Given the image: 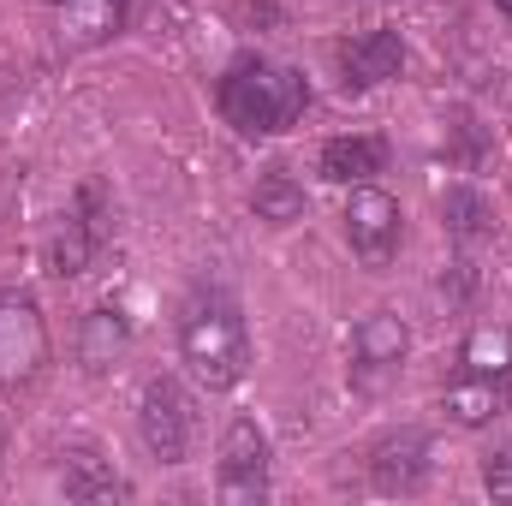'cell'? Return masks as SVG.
<instances>
[{"label": "cell", "instance_id": "cell-21", "mask_svg": "<svg viewBox=\"0 0 512 506\" xmlns=\"http://www.w3.org/2000/svg\"><path fill=\"white\" fill-rule=\"evenodd\" d=\"M471 286H477L471 262H453V268L441 274V298H447V304H465V298H471Z\"/></svg>", "mask_w": 512, "mask_h": 506}, {"label": "cell", "instance_id": "cell-20", "mask_svg": "<svg viewBox=\"0 0 512 506\" xmlns=\"http://www.w3.org/2000/svg\"><path fill=\"white\" fill-rule=\"evenodd\" d=\"M483 489L495 501H512V441H501L489 459H483Z\"/></svg>", "mask_w": 512, "mask_h": 506}, {"label": "cell", "instance_id": "cell-4", "mask_svg": "<svg viewBox=\"0 0 512 506\" xmlns=\"http://www.w3.org/2000/svg\"><path fill=\"white\" fill-rule=\"evenodd\" d=\"M108 245V191L96 185V179H84L78 191H72V209L60 215V227H54V245H48V268L60 274V280H72V274H84L96 251Z\"/></svg>", "mask_w": 512, "mask_h": 506}, {"label": "cell", "instance_id": "cell-1", "mask_svg": "<svg viewBox=\"0 0 512 506\" xmlns=\"http://www.w3.org/2000/svg\"><path fill=\"white\" fill-rule=\"evenodd\" d=\"M215 108L239 137H280L304 120L310 84H304V72H292L268 54H239L215 84Z\"/></svg>", "mask_w": 512, "mask_h": 506}, {"label": "cell", "instance_id": "cell-11", "mask_svg": "<svg viewBox=\"0 0 512 506\" xmlns=\"http://www.w3.org/2000/svg\"><path fill=\"white\" fill-rule=\"evenodd\" d=\"M48 12L60 18V42L66 48H102L126 30L131 0H48Z\"/></svg>", "mask_w": 512, "mask_h": 506}, {"label": "cell", "instance_id": "cell-3", "mask_svg": "<svg viewBox=\"0 0 512 506\" xmlns=\"http://www.w3.org/2000/svg\"><path fill=\"white\" fill-rule=\"evenodd\" d=\"M411 358V328L393 316V310H370L358 328H352V364H346V381L358 393H387L399 370Z\"/></svg>", "mask_w": 512, "mask_h": 506}, {"label": "cell", "instance_id": "cell-16", "mask_svg": "<svg viewBox=\"0 0 512 506\" xmlns=\"http://www.w3.org/2000/svg\"><path fill=\"white\" fill-rule=\"evenodd\" d=\"M60 489H66V501H120V495H126L120 471H114L102 453H90V447L66 453V465H60Z\"/></svg>", "mask_w": 512, "mask_h": 506}, {"label": "cell", "instance_id": "cell-6", "mask_svg": "<svg viewBox=\"0 0 512 506\" xmlns=\"http://www.w3.org/2000/svg\"><path fill=\"white\" fill-rule=\"evenodd\" d=\"M48 364V322L30 292H0V387H18Z\"/></svg>", "mask_w": 512, "mask_h": 506}, {"label": "cell", "instance_id": "cell-22", "mask_svg": "<svg viewBox=\"0 0 512 506\" xmlns=\"http://www.w3.org/2000/svg\"><path fill=\"white\" fill-rule=\"evenodd\" d=\"M495 6H501V12H507V18H512V0H495Z\"/></svg>", "mask_w": 512, "mask_h": 506}, {"label": "cell", "instance_id": "cell-10", "mask_svg": "<svg viewBox=\"0 0 512 506\" xmlns=\"http://www.w3.org/2000/svg\"><path fill=\"white\" fill-rule=\"evenodd\" d=\"M429 453H435V447H429L423 429H399V435H387L382 447H376V459H370V483H376L382 495H417V489L429 483V471H435Z\"/></svg>", "mask_w": 512, "mask_h": 506}, {"label": "cell", "instance_id": "cell-7", "mask_svg": "<svg viewBox=\"0 0 512 506\" xmlns=\"http://www.w3.org/2000/svg\"><path fill=\"white\" fill-rule=\"evenodd\" d=\"M399 239H405V209H399V197H387L376 191L370 179L352 191V203H346V245L358 251V262H370V268H387L393 256H399Z\"/></svg>", "mask_w": 512, "mask_h": 506}, {"label": "cell", "instance_id": "cell-13", "mask_svg": "<svg viewBox=\"0 0 512 506\" xmlns=\"http://www.w3.org/2000/svg\"><path fill=\"white\" fill-rule=\"evenodd\" d=\"M131 346V322L120 304H96L90 316H84V334H78V364L90 370V376H108L120 358H126Z\"/></svg>", "mask_w": 512, "mask_h": 506}, {"label": "cell", "instance_id": "cell-17", "mask_svg": "<svg viewBox=\"0 0 512 506\" xmlns=\"http://www.w3.org/2000/svg\"><path fill=\"white\" fill-rule=\"evenodd\" d=\"M251 209H256V221H268V227H298L304 209H310V197H304V185H298L286 167H274V173L256 179Z\"/></svg>", "mask_w": 512, "mask_h": 506}, {"label": "cell", "instance_id": "cell-5", "mask_svg": "<svg viewBox=\"0 0 512 506\" xmlns=\"http://www.w3.org/2000/svg\"><path fill=\"white\" fill-rule=\"evenodd\" d=\"M137 429H143V447L161 459V465H185L191 459V399L173 376H149L143 381V405H137Z\"/></svg>", "mask_w": 512, "mask_h": 506}, {"label": "cell", "instance_id": "cell-23", "mask_svg": "<svg viewBox=\"0 0 512 506\" xmlns=\"http://www.w3.org/2000/svg\"><path fill=\"white\" fill-rule=\"evenodd\" d=\"M0 441H6V423H0Z\"/></svg>", "mask_w": 512, "mask_h": 506}, {"label": "cell", "instance_id": "cell-12", "mask_svg": "<svg viewBox=\"0 0 512 506\" xmlns=\"http://www.w3.org/2000/svg\"><path fill=\"white\" fill-rule=\"evenodd\" d=\"M507 405H512V376H459L441 393V411H447L459 429H483V423H495Z\"/></svg>", "mask_w": 512, "mask_h": 506}, {"label": "cell", "instance_id": "cell-15", "mask_svg": "<svg viewBox=\"0 0 512 506\" xmlns=\"http://www.w3.org/2000/svg\"><path fill=\"white\" fill-rule=\"evenodd\" d=\"M441 227H447L453 245H483V239L495 233V203H489L477 185H453V191L441 197Z\"/></svg>", "mask_w": 512, "mask_h": 506}, {"label": "cell", "instance_id": "cell-14", "mask_svg": "<svg viewBox=\"0 0 512 506\" xmlns=\"http://www.w3.org/2000/svg\"><path fill=\"white\" fill-rule=\"evenodd\" d=\"M382 167H387V137H376V131H352V137L322 143V179H334V185H364Z\"/></svg>", "mask_w": 512, "mask_h": 506}, {"label": "cell", "instance_id": "cell-8", "mask_svg": "<svg viewBox=\"0 0 512 506\" xmlns=\"http://www.w3.org/2000/svg\"><path fill=\"white\" fill-rule=\"evenodd\" d=\"M268 435L256 417H233L221 435V501H262L268 495Z\"/></svg>", "mask_w": 512, "mask_h": 506}, {"label": "cell", "instance_id": "cell-2", "mask_svg": "<svg viewBox=\"0 0 512 506\" xmlns=\"http://www.w3.org/2000/svg\"><path fill=\"white\" fill-rule=\"evenodd\" d=\"M179 358L185 370L203 381L209 393L239 387L251 370V334H245V310L227 286H203L191 292L185 316H179Z\"/></svg>", "mask_w": 512, "mask_h": 506}, {"label": "cell", "instance_id": "cell-9", "mask_svg": "<svg viewBox=\"0 0 512 506\" xmlns=\"http://www.w3.org/2000/svg\"><path fill=\"white\" fill-rule=\"evenodd\" d=\"M399 66H405L399 30H364V36L340 42V90L346 96H364V90H376L387 78H399Z\"/></svg>", "mask_w": 512, "mask_h": 506}, {"label": "cell", "instance_id": "cell-19", "mask_svg": "<svg viewBox=\"0 0 512 506\" xmlns=\"http://www.w3.org/2000/svg\"><path fill=\"white\" fill-rule=\"evenodd\" d=\"M489 155V131L477 126L465 108H453V126H447V161L453 167H477Z\"/></svg>", "mask_w": 512, "mask_h": 506}, {"label": "cell", "instance_id": "cell-18", "mask_svg": "<svg viewBox=\"0 0 512 506\" xmlns=\"http://www.w3.org/2000/svg\"><path fill=\"white\" fill-rule=\"evenodd\" d=\"M459 376H512V334L483 322L471 328V340L459 346Z\"/></svg>", "mask_w": 512, "mask_h": 506}]
</instances>
